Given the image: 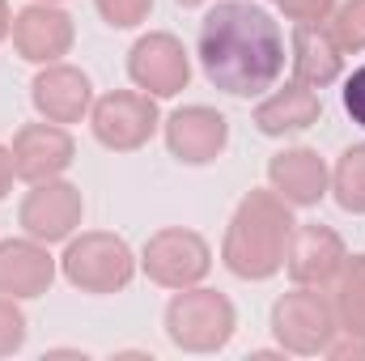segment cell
Here are the masks:
<instances>
[{"instance_id":"cell-4","label":"cell","mask_w":365,"mask_h":361,"mask_svg":"<svg viewBox=\"0 0 365 361\" xmlns=\"http://www.w3.org/2000/svg\"><path fill=\"white\" fill-rule=\"evenodd\" d=\"M132 251L115 234H81L64 251V276L86 293H119L132 280Z\"/></svg>"},{"instance_id":"cell-25","label":"cell","mask_w":365,"mask_h":361,"mask_svg":"<svg viewBox=\"0 0 365 361\" xmlns=\"http://www.w3.org/2000/svg\"><path fill=\"white\" fill-rule=\"evenodd\" d=\"M293 21H327V13L336 9V0H276Z\"/></svg>"},{"instance_id":"cell-28","label":"cell","mask_w":365,"mask_h":361,"mask_svg":"<svg viewBox=\"0 0 365 361\" xmlns=\"http://www.w3.org/2000/svg\"><path fill=\"white\" fill-rule=\"evenodd\" d=\"M179 4H204V0H179Z\"/></svg>"},{"instance_id":"cell-23","label":"cell","mask_w":365,"mask_h":361,"mask_svg":"<svg viewBox=\"0 0 365 361\" xmlns=\"http://www.w3.org/2000/svg\"><path fill=\"white\" fill-rule=\"evenodd\" d=\"M26 345V315L13 306V298H0V357L17 353Z\"/></svg>"},{"instance_id":"cell-19","label":"cell","mask_w":365,"mask_h":361,"mask_svg":"<svg viewBox=\"0 0 365 361\" xmlns=\"http://www.w3.org/2000/svg\"><path fill=\"white\" fill-rule=\"evenodd\" d=\"M336 319L349 336H365V255L344 260L336 276Z\"/></svg>"},{"instance_id":"cell-8","label":"cell","mask_w":365,"mask_h":361,"mask_svg":"<svg viewBox=\"0 0 365 361\" xmlns=\"http://www.w3.org/2000/svg\"><path fill=\"white\" fill-rule=\"evenodd\" d=\"M81 191L73 183H30V195L21 200V230L38 243H60V238H73V230L81 225Z\"/></svg>"},{"instance_id":"cell-6","label":"cell","mask_w":365,"mask_h":361,"mask_svg":"<svg viewBox=\"0 0 365 361\" xmlns=\"http://www.w3.org/2000/svg\"><path fill=\"white\" fill-rule=\"evenodd\" d=\"M93 136L98 145L115 149V153H132L140 149L153 132H158V106H153V93L145 90H115L106 98L93 102Z\"/></svg>"},{"instance_id":"cell-12","label":"cell","mask_w":365,"mask_h":361,"mask_svg":"<svg viewBox=\"0 0 365 361\" xmlns=\"http://www.w3.org/2000/svg\"><path fill=\"white\" fill-rule=\"evenodd\" d=\"M13 171L26 183H51L73 166V136L60 123H26L13 136Z\"/></svg>"},{"instance_id":"cell-17","label":"cell","mask_w":365,"mask_h":361,"mask_svg":"<svg viewBox=\"0 0 365 361\" xmlns=\"http://www.w3.org/2000/svg\"><path fill=\"white\" fill-rule=\"evenodd\" d=\"M272 191L289 208H314L327 195V166L314 149H284L268 162Z\"/></svg>"},{"instance_id":"cell-1","label":"cell","mask_w":365,"mask_h":361,"mask_svg":"<svg viewBox=\"0 0 365 361\" xmlns=\"http://www.w3.org/2000/svg\"><path fill=\"white\" fill-rule=\"evenodd\" d=\"M289 51L268 9L251 0H217L200 21V68L217 90L259 98L284 77Z\"/></svg>"},{"instance_id":"cell-14","label":"cell","mask_w":365,"mask_h":361,"mask_svg":"<svg viewBox=\"0 0 365 361\" xmlns=\"http://www.w3.org/2000/svg\"><path fill=\"white\" fill-rule=\"evenodd\" d=\"M30 98H34V111L47 119V123H77L86 119L93 102V90H90V77L68 68V64H47L34 86H30Z\"/></svg>"},{"instance_id":"cell-27","label":"cell","mask_w":365,"mask_h":361,"mask_svg":"<svg viewBox=\"0 0 365 361\" xmlns=\"http://www.w3.org/2000/svg\"><path fill=\"white\" fill-rule=\"evenodd\" d=\"M13 34V13H9V0H0V39Z\"/></svg>"},{"instance_id":"cell-22","label":"cell","mask_w":365,"mask_h":361,"mask_svg":"<svg viewBox=\"0 0 365 361\" xmlns=\"http://www.w3.org/2000/svg\"><path fill=\"white\" fill-rule=\"evenodd\" d=\"M93 4H98V13L106 17V26H115V30L140 26V21L149 17V9H153V0H93Z\"/></svg>"},{"instance_id":"cell-21","label":"cell","mask_w":365,"mask_h":361,"mask_svg":"<svg viewBox=\"0 0 365 361\" xmlns=\"http://www.w3.org/2000/svg\"><path fill=\"white\" fill-rule=\"evenodd\" d=\"M327 26L344 51H365V0H344Z\"/></svg>"},{"instance_id":"cell-5","label":"cell","mask_w":365,"mask_h":361,"mask_svg":"<svg viewBox=\"0 0 365 361\" xmlns=\"http://www.w3.org/2000/svg\"><path fill=\"white\" fill-rule=\"evenodd\" d=\"M272 332L289 353H327L336 340V306L310 285H297L272 306Z\"/></svg>"},{"instance_id":"cell-26","label":"cell","mask_w":365,"mask_h":361,"mask_svg":"<svg viewBox=\"0 0 365 361\" xmlns=\"http://www.w3.org/2000/svg\"><path fill=\"white\" fill-rule=\"evenodd\" d=\"M13 179H17V171H13V153L0 145V200L13 191Z\"/></svg>"},{"instance_id":"cell-20","label":"cell","mask_w":365,"mask_h":361,"mask_svg":"<svg viewBox=\"0 0 365 361\" xmlns=\"http://www.w3.org/2000/svg\"><path fill=\"white\" fill-rule=\"evenodd\" d=\"M331 191H336V204L344 213H365V145H349L340 153Z\"/></svg>"},{"instance_id":"cell-16","label":"cell","mask_w":365,"mask_h":361,"mask_svg":"<svg viewBox=\"0 0 365 361\" xmlns=\"http://www.w3.org/2000/svg\"><path fill=\"white\" fill-rule=\"evenodd\" d=\"M56 280V264L47 243L38 238H9L0 243V298H38Z\"/></svg>"},{"instance_id":"cell-3","label":"cell","mask_w":365,"mask_h":361,"mask_svg":"<svg viewBox=\"0 0 365 361\" xmlns=\"http://www.w3.org/2000/svg\"><path fill=\"white\" fill-rule=\"evenodd\" d=\"M166 336L182 353H217L234 336V302L212 289H182L166 306Z\"/></svg>"},{"instance_id":"cell-2","label":"cell","mask_w":365,"mask_h":361,"mask_svg":"<svg viewBox=\"0 0 365 361\" xmlns=\"http://www.w3.org/2000/svg\"><path fill=\"white\" fill-rule=\"evenodd\" d=\"M293 225L297 221L289 217V204L276 191H251L225 230V247H221L225 268L242 280L276 276L284 268V247H289Z\"/></svg>"},{"instance_id":"cell-29","label":"cell","mask_w":365,"mask_h":361,"mask_svg":"<svg viewBox=\"0 0 365 361\" xmlns=\"http://www.w3.org/2000/svg\"><path fill=\"white\" fill-rule=\"evenodd\" d=\"M47 4H56V0H47Z\"/></svg>"},{"instance_id":"cell-10","label":"cell","mask_w":365,"mask_h":361,"mask_svg":"<svg viewBox=\"0 0 365 361\" xmlns=\"http://www.w3.org/2000/svg\"><path fill=\"white\" fill-rule=\"evenodd\" d=\"M344 243H340V234L336 230H327V225H319V221H302V225H293V234H289V247H284V268L289 276L297 280V285H327V280H336L340 268H344Z\"/></svg>"},{"instance_id":"cell-15","label":"cell","mask_w":365,"mask_h":361,"mask_svg":"<svg viewBox=\"0 0 365 361\" xmlns=\"http://www.w3.org/2000/svg\"><path fill=\"white\" fill-rule=\"evenodd\" d=\"M293 81H306L314 90L331 86L344 68V47L336 43L331 26L323 21H293Z\"/></svg>"},{"instance_id":"cell-7","label":"cell","mask_w":365,"mask_h":361,"mask_svg":"<svg viewBox=\"0 0 365 361\" xmlns=\"http://www.w3.org/2000/svg\"><path fill=\"white\" fill-rule=\"evenodd\" d=\"M128 77L145 93H153V98H175L191 81V60H187V51H182V43L175 34L158 30V34H145L132 47Z\"/></svg>"},{"instance_id":"cell-13","label":"cell","mask_w":365,"mask_h":361,"mask_svg":"<svg viewBox=\"0 0 365 361\" xmlns=\"http://www.w3.org/2000/svg\"><path fill=\"white\" fill-rule=\"evenodd\" d=\"M166 145L187 166L217 162L221 149L230 145V119L212 106H182L166 119Z\"/></svg>"},{"instance_id":"cell-18","label":"cell","mask_w":365,"mask_h":361,"mask_svg":"<svg viewBox=\"0 0 365 361\" xmlns=\"http://www.w3.org/2000/svg\"><path fill=\"white\" fill-rule=\"evenodd\" d=\"M319 115H323V102H319L314 86L289 81L284 90H276L272 98H264V102L255 106V128H259L264 136H289V132L314 128Z\"/></svg>"},{"instance_id":"cell-9","label":"cell","mask_w":365,"mask_h":361,"mask_svg":"<svg viewBox=\"0 0 365 361\" xmlns=\"http://www.w3.org/2000/svg\"><path fill=\"white\" fill-rule=\"evenodd\" d=\"M208 268H212L208 243L200 234H191V230H162L145 247V272H149V280H158L166 289H187Z\"/></svg>"},{"instance_id":"cell-11","label":"cell","mask_w":365,"mask_h":361,"mask_svg":"<svg viewBox=\"0 0 365 361\" xmlns=\"http://www.w3.org/2000/svg\"><path fill=\"white\" fill-rule=\"evenodd\" d=\"M13 47L30 64H60V56L73 47V17L47 0L26 4L13 17Z\"/></svg>"},{"instance_id":"cell-24","label":"cell","mask_w":365,"mask_h":361,"mask_svg":"<svg viewBox=\"0 0 365 361\" xmlns=\"http://www.w3.org/2000/svg\"><path fill=\"white\" fill-rule=\"evenodd\" d=\"M344 111L357 128H365V64L353 68V77L344 81Z\"/></svg>"}]
</instances>
